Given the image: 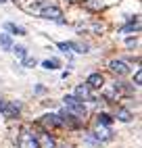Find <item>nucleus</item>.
<instances>
[{
  "mask_svg": "<svg viewBox=\"0 0 142 148\" xmlns=\"http://www.w3.org/2000/svg\"><path fill=\"white\" fill-rule=\"evenodd\" d=\"M86 86L90 88V90H103V88H105V77H103V73H90L88 79H86Z\"/></svg>",
  "mask_w": 142,
  "mask_h": 148,
  "instance_id": "8",
  "label": "nucleus"
},
{
  "mask_svg": "<svg viewBox=\"0 0 142 148\" xmlns=\"http://www.w3.org/2000/svg\"><path fill=\"white\" fill-rule=\"evenodd\" d=\"M0 48L6 52H11V48H13V40H11V36L8 34H0Z\"/></svg>",
  "mask_w": 142,
  "mask_h": 148,
  "instance_id": "12",
  "label": "nucleus"
},
{
  "mask_svg": "<svg viewBox=\"0 0 142 148\" xmlns=\"http://www.w3.org/2000/svg\"><path fill=\"white\" fill-rule=\"evenodd\" d=\"M0 115L6 119H17L21 115V104L13 100H0Z\"/></svg>",
  "mask_w": 142,
  "mask_h": 148,
  "instance_id": "3",
  "label": "nucleus"
},
{
  "mask_svg": "<svg viewBox=\"0 0 142 148\" xmlns=\"http://www.w3.org/2000/svg\"><path fill=\"white\" fill-rule=\"evenodd\" d=\"M11 50L15 52L17 58H25V56H27V48H25V46H13Z\"/></svg>",
  "mask_w": 142,
  "mask_h": 148,
  "instance_id": "17",
  "label": "nucleus"
},
{
  "mask_svg": "<svg viewBox=\"0 0 142 148\" xmlns=\"http://www.w3.org/2000/svg\"><path fill=\"white\" fill-rule=\"evenodd\" d=\"M4 2H6V0H0V4H4Z\"/></svg>",
  "mask_w": 142,
  "mask_h": 148,
  "instance_id": "23",
  "label": "nucleus"
},
{
  "mask_svg": "<svg viewBox=\"0 0 142 148\" xmlns=\"http://www.w3.org/2000/svg\"><path fill=\"white\" fill-rule=\"evenodd\" d=\"M34 136H36V140H38V146H40V148H57L54 138L50 136L46 130H40V132H36Z\"/></svg>",
  "mask_w": 142,
  "mask_h": 148,
  "instance_id": "6",
  "label": "nucleus"
},
{
  "mask_svg": "<svg viewBox=\"0 0 142 148\" xmlns=\"http://www.w3.org/2000/svg\"><path fill=\"white\" fill-rule=\"evenodd\" d=\"M63 104H65V111H69L73 117H77L79 121H84L86 117H88V108L82 100H77V98L73 94H67L63 96Z\"/></svg>",
  "mask_w": 142,
  "mask_h": 148,
  "instance_id": "1",
  "label": "nucleus"
},
{
  "mask_svg": "<svg viewBox=\"0 0 142 148\" xmlns=\"http://www.w3.org/2000/svg\"><path fill=\"white\" fill-rule=\"evenodd\" d=\"M77 100H82V102H92L94 100V96H92V90L86 86V84H82V86H77L75 88V94H73Z\"/></svg>",
  "mask_w": 142,
  "mask_h": 148,
  "instance_id": "9",
  "label": "nucleus"
},
{
  "mask_svg": "<svg viewBox=\"0 0 142 148\" xmlns=\"http://www.w3.org/2000/svg\"><path fill=\"white\" fill-rule=\"evenodd\" d=\"M57 148H73V146H69V144H61V146H57Z\"/></svg>",
  "mask_w": 142,
  "mask_h": 148,
  "instance_id": "22",
  "label": "nucleus"
},
{
  "mask_svg": "<svg viewBox=\"0 0 142 148\" xmlns=\"http://www.w3.org/2000/svg\"><path fill=\"white\" fill-rule=\"evenodd\" d=\"M140 82H142V71L138 69V71H136V75H134V86H140Z\"/></svg>",
  "mask_w": 142,
  "mask_h": 148,
  "instance_id": "21",
  "label": "nucleus"
},
{
  "mask_svg": "<svg viewBox=\"0 0 142 148\" xmlns=\"http://www.w3.org/2000/svg\"><path fill=\"white\" fill-rule=\"evenodd\" d=\"M48 4H52L50 0H38V2H34V4H29L27 6V11H34V13H40L44 6H48Z\"/></svg>",
  "mask_w": 142,
  "mask_h": 148,
  "instance_id": "14",
  "label": "nucleus"
},
{
  "mask_svg": "<svg viewBox=\"0 0 142 148\" xmlns=\"http://www.w3.org/2000/svg\"><path fill=\"white\" fill-rule=\"evenodd\" d=\"M21 61H23V67H36L38 65V61L32 58V56H25V58H21Z\"/></svg>",
  "mask_w": 142,
  "mask_h": 148,
  "instance_id": "18",
  "label": "nucleus"
},
{
  "mask_svg": "<svg viewBox=\"0 0 142 148\" xmlns=\"http://www.w3.org/2000/svg\"><path fill=\"white\" fill-rule=\"evenodd\" d=\"M40 123L44 125V130H57V127H63V125H61V119H59V115H57V113H46V115H42Z\"/></svg>",
  "mask_w": 142,
  "mask_h": 148,
  "instance_id": "7",
  "label": "nucleus"
},
{
  "mask_svg": "<svg viewBox=\"0 0 142 148\" xmlns=\"http://www.w3.org/2000/svg\"><path fill=\"white\" fill-rule=\"evenodd\" d=\"M125 46H128V48H136V46H138V38H128Z\"/></svg>",
  "mask_w": 142,
  "mask_h": 148,
  "instance_id": "19",
  "label": "nucleus"
},
{
  "mask_svg": "<svg viewBox=\"0 0 142 148\" xmlns=\"http://www.w3.org/2000/svg\"><path fill=\"white\" fill-rule=\"evenodd\" d=\"M109 71L113 73V75H117V77H123V75H128L132 69H130V65L125 63V61H119V58H113V61H109Z\"/></svg>",
  "mask_w": 142,
  "mask_h": 148,
  "instance_id": "5",
  "label": "nucleus"
},
{
  "mask_svg": "<svg viewBox=\"0 0 142 148\" xmlns=\"http://www.w3.org/2000/svg\"><path fill=\"white\" fill-rule=\"evenodd\" d=\"M57 46H59L63 52H69V50H71V44H69V42H59Z\"/></svg>",
  "mask_w": 142,
  "mask_h": 148,
  "instance_id": "20",
  "label": "nucleus"
},
{
  "mask_svg": "<svg viewBox=\"0 0 142 148\" xmlns=\"http://www.w3.org/2000/svg\"><path fill=\"white\" fill-rule=\"evenodd\" d=\"M4 29H6V32H11V34H15V36H27V32H25L23 27H19V25H15L11 21L4 23Z\"/></svg>",
  "mask_w": 142,
  "mask_h": 148,
  "instance_id": "11",
  "label": "nucleus"
},
{
  "mask_svg": "<svg viewBox=\"0 0 142 148\" xmlns=\"http://www.w3.org/2000/svg\"><path fill=\"white\" fill-rule=\"evenodd\" d=\"M69 44H71V50H73V52H79V54H86L88 52V46L82 44V42H69Z\"/></svg>",
  "mask_w": 142,
  "mask_h": 148,
  "instance_id": "16",
  "label": "nucleus"
},
{
  "mask_svg": "<svg viewBox=\"0 0 142 148\" xmlns=\"http://www.w3.org/2000/svg\"><path fill=\"white\" fill-rule=\"evenodd\" d=\"M17 148H40L34 132H29V130H21V132H19V136H17Z\"/></svg>",
  "mask_w": 142,
  "mask_h": 148,
  "instance_id": "4",
  "label": "nucleus"
},
{
  "mask_svg": "<svg viewBox=\"0 0 142 148\" xmlns=\"http://www.w3.org/2000/svg\"><path fill=\"white\" fill-rule=\"evenodd\" d=\"M96 121H98V125H111V123H113V117H111L109 113H98L96 115Z\"/></svg>",
  "mask_w": 142,
  "mask_h": 148,
  "instance_id": "15",
  "label": "nucleus"
},
{
  "mask_svg": "<svg viewBox=\"0 0 142 148\" xmlns=\"http://www.w3.org/2000/svg\"><path fill=\"white\" fill-rule=\"evenodd\" d=\"M42 67L46 69V71H57V69L61 67V61L59 58H46V61H42Z\"/></svg>",
  "mask_w": 142,
  "mask_h": 148,
  "instance_id": "13",
  "label": "nucleus"
},
{
  "mask_svg": "<svg viewBox=\"0 0 142 148\" xmlns=\"http://www.w3.org/2000/svg\"><path fill=\"white\" fill-rule=\"evenodd\" d=\"M115 117H117V121H121V123H130L132 119H134V115H132L128 108H123V106H119L115 111Z\"/></svg>",
  "mask_w": 142,
  "mask_h": 148,
  "instance_id": "10",
  "label": "nucleus"
},
{
  "mask_svg": "<svg viewBox=\"0 0 142 148\" xmlns=\"http://www.w3.org/2000/svg\"><path fill=\"white\" fill-rule=\"evenodd\" d=\"M42 19H48V21H57L59 25H65V19H63V11L57 6V4H48V6H44L42 11L38 13Z\"/></svg>",
  "mask_w": 142,
  "mask_h": 148,
  "instance_id": "2",
  "label": "nucleus"
}]
</instances>
